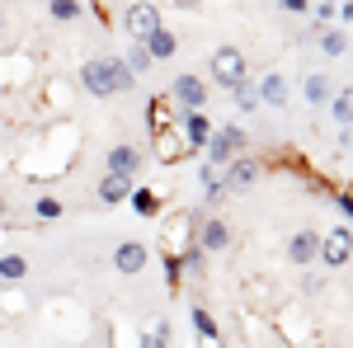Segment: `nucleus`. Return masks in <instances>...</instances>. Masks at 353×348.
<instances>
[{"label": "nucleus", "instance_id": "nucleus-1", "mask_svg": "<svg viewBox=\"0 0 353 348\" xmlns=\"http://www.w3.org/2000/svg\"><path fill=\"white\" fill-rule=\"evenodd\" d=\"M81 85H85V94L109 99V94H128L137 85V76H132V66H128L123 57H94V61L81 66Z\"/></svg>", "mask_w": 353, "mask_h": 348}, {"label": "nucleus", "instance_id": "nucleus-2", "mask_svg": "<svg viewBox=\"0 0 353 348\" xmlns=\"http://www.w3.org/2000/svg\"><path fill=\"white\" fill-rule=\"evenodd\" d=\"M245 146H250V141H245L241 127H221V132L208 136V146H203V161H208V165H231V161H236V156L245 151Z\"/></svg>", "mask_w": 353, "mask_h": 348}, {"label": "nucleus", "instance_id": "nucleus-3", "mask_svg": "<svg viewBox=\"0 0 353 348\" xmlns=\"http://www.w3.org/2000/svg\"><path fill=\"white\" fill-rule=\"evenodd\" d=\"M212 81H217L221 90H236V85L245 81V52L241 48H217V52H212Z\"/></svg>", "mask_w": 353, "mask_h": 348}, {"label": "nucleus", "instance_id": "nucleus-4", "mask_svg": "<svg viewBox=\"0 0 353 348\" xmlns=\"http://www.w3.org/2000/svg\"><path fill=\"white\" fill-rule=\"evenodd\" d=\"M123 24H128V33H132V43H146V38L161 28V10H156L151 0H137V5H128Z\"/></svg>", "mask_w": 353, "mask_h": 348}, {"label": "nucleus", "instance_id": "nucleus-5", "mask_svg": "<svg viewBox=\"0 0 353 348\" xmlns=\"http://www.w3.org/2000/svg\"><path fill=\"white\" fill-rule=\"evenodd\" d=\"M349 254H353V231L349 226H330L325 236H321V259H325V268L349 264Z\"/></svg>", "mask_w": 353, "mask_h": 348}, {"label": "nucleus", "instance_id": "nucleus-6", "mask_svg": "<svg viewBox=\"0 0 353 348\" xmlns=\"http://www.w3.org/2000/svg\"><path fill=\"white\" fill-rule=\"evenodd\" d=\"M179 127H184V141H189V151H203L208 146V136H212V123H208V113L203 108H179V118H174Z\"/></svg>", "mask_w": 353, "mask_h": 348}, {"label": "nucleus", "instance_id": "nucleus-7", "mask_svg": "<svg viewBox=\"0 0 353 348\" xmlns=\"http://www.w3.org/2000/svg\"><path fill=\"white\" fill-rule=\"evenodd\" d=\"M170 99H174L179 108H203V104H208V85L198 81V76H174Z\"/></svg>", "mask_w": 353, "mask_h": 348}, {"label": "nucleus", "instance_id": "nucleus-8", "mask_svg": "<svg viewBox=\"0 0 353 348\" xmlns=\"http://www.w3.org/2000/svg\"><path fill=\"white\" fill-rule=\"evenodd\" d=\"M113 268L128 273V278H137V273L146 268V245L141 240H123L118 249H113Z\"/></svg>", "mask_w": 353, "mask_h": 348}, {"label": "nucleus", "instance_id": "nucleus-9", "mask_svg": "<svg viewBox=\"0 0 353 348\" xmlns=\"http://www.w3.org/2000/svg\"><path fill=\"white\" fill-rule=\"evenodd\" d=\"M254 179H259V165H254V161H245V156H236L221 184H226V193H245V188H254Z\"/></svg>", "mask_w": 353, "mask_h": 348}, {"label": "nucleus", "instance_id": "nucleus-10", "mask_svg": "<svg viewBox=\"0 0 353 348\" xmlns=\"http://www.w3.org/2000/svg\"><path fill=\"white\" fill-rule=\"evenodd\" d=\"M288 259H292V264H316V259H321V236H316V231H297V236L288 240Z\"/></svg>", "mask_w": 353, "mask_h": 348}, {"label": "nucleus", "instance_id": "nucleus-11", "mask_svg": "<svg viewBox=\"0 0 353 348\" xmlns=\"http://www.w3.org/2000/svg\"><path fill=\"white\" fill-rule=\"evenodd\" d=\"M226 245H231V226H226L221 216H212V221L198 231V249H203V254H217V249H226Z\"/></svg>", "mask_w": 353, "mask_h": 348}, {"label": "nucleus", "instance_id": "nucleus-12", "mask_svg": "<svg viewBox=\"0 0 353 348\" xmlns=\"http://www.w3.org/2000/svg\"><path fill=\"white\" fill-rule=\"evenodd\" d=\"M137 170H141V151L137 146H113L109 151V174H128V179H137Z\"/></svg>", "mask_w": 353, "mask_h": 348}, {"label": "nucleus", "instance_id": "nucleus-13", "mask_svg": "<svg viewBox=\"0 0 353 348\" xmlns=\"http://www.w3.org/2000/svg\"><path fill=\"white\" fill-rule=\"evenodd\" d=\"M99 198H104V203H128V198H132V179H128V174H104V179H99Z\"/></svg>", "mask_w": 353, "mask_h": 348}, {"label": "nucleus", "instance_id": "nucleus-14", "mask_svg": "<svg viewBox=\"0 0 353 348\" xmlns=\"http://www.w3.org/2000/svg\"><path fill=\"white\" fill-rule=\"evenodd\" d=\"M174 48H179V38H174V33H170V28H156V33H151V38H146V52L156 57V61H170V57H174Z\"/></svg>", "mask_w": 353, "mask_h": 348}, {"label": "nucleus", "instance_id": "nucleus-15", "mask_svg": "<svg viewBox=\"0 0 353 348\" xmlns=\"http://www.w3.org/2000/svg\"><path fill=\"white\" fill-rule=\"evenodd\" d=\"M259 99H264V104H273V108H288V81H283V76H264Z\"/></svg>", "mask_w": 353, "mask_h": 348}, {"label": "nucleus", "instance_id": "nucleus-16", "mask_svg": "<svg viewBox=\"0 0 353 348\" xmlns=\"http://www.w3.org/2000/svg\"><path fill=\"white\" fill-rule=\"evenodd\" d=\"M24 278H28L24 254H0V283H24Z\"/></svg>", "mask_w": 353, "mask_h": 348}, {"label": "nucleus", "instance_id": "nucleus-17", "mask_svg": "<svg viewBox=\"0 0 353 348\" xmlns=\"http://www.w3.org/2000/svg\"><path fill=\"white\" fill-rule=\"evenodd\" d=\"M231 94H236V108H241V113H254V108L264 104V99H259V90H254L250 81H241L236 90H231Z\"/></svg>", "mask_w": 353, "mask_h": 348}, {"label": "nucleus", "instance_id": "nucleus-18", "mask_svg": "<svg viewBox=\"0 0 353 348\" xmlns=\"http://www.w3.org/2000/svg\"><path fill=\"white\" fill-rule=\"evenodd\" d=\"M193 329H198V334H203V339H208V344H217V339H221L217 320H212V316H208V311H203V306H193Z\"/></svg>", "mask_w": 353, "mask_h": 348}, {"label": "nucleus", "instance_id": "nucleus-19", "mask_svg": "<svg viewBox=\"0 0 353 348\" xmlns=\"http://www.w3.org/2000/svg\"><path fill=\"white\" fill-rule=\"evenodd\" d=\"M123 61H128V66H132V76H141V71H151V61H156V57L146 52V43H132V48H128V57H123Z\"/></svg>", "mask_w": 353, "mask_h": 348}, {"label": "nucleus", "instance_id": "nucleus-20", "mask_svg": "<svg viewBox=\"0 0 353 348\" xmlns=\"http://www.w3.org/2000/svg\"><path fill=\"white\" fill-rule=\"evenodd\" d=\"M321 48H325V57H339L349 48V33H344V28H325V33H321Z\"/></svg>", "mask_w": 353, "mask_h": 348}, {"label": "nucleus", "instance_id": "nucleus-21", "mask_svg": "<svg viewBox=\"0 0 353 348\" xmlns=\"http://www.w3.org/2000/svg\"><path fill=\"white\" fill-rule=\"evenodd\" d=\"M48 10H52V19H61V24H71V19H81V0H52Z\"/></svg>", "mask_w": 353, "mask_h": 348}, {"label": "nucleus", "instance_id": "nucleus-22", "mask_svg": "<svg viewBox=\"0 0 353 348\" xmlns=\"http://www.w3.org/2000/svg\"><path fill=\"white\" fill-rule=\"evenodd\" d=\"M165 283H170V287L184 283V254H165Z\"/></svg>", "mask_w": 353, "mask_h": 348}, {"label": "nucleus", "instance_id": "nucleus-23", "mask_svg": "<svg viewBox=\"0 0 353 348\" xmlns=\"http://www.w3.org/2000/svg\"><path fill=\"white\" fill-rule=\"evenodd\" d=\"M128 203H132L141 216H156V212H161V198H156V193H132Z\"/></svg>", "mask_w": 353, "mask_h": 348}, {"label": "nucleus", "instance_id": "nucleus-24", "mask_svg": "<svg viewBox=\"0 0 353 348\" xmlns=\"http://www.w3.org/2000/svg\"><path fill=\"white\" fill-rule=\"evenodd\" d=\"M33 216H38V221H57V216H61V203H57V198H38V203H33Z\"/></svg>", "mask_w": 353, "mask_h": 348}, {"label": "nucleus", "instance_id": "nucleus-25", "mask_svg": "<svg viewBox=\"0 0 353 348\" xmlns=\"http://www.w3.org/2000/svg\"><path fill=\"white\" fill-rule=\"evenodd\" d=\"M325 94H330L325 76H311V81H306V99H311V104H325Z\"/></svg>", "mask_w": 353, "mask_h": 348}, {"label": "nucleus", "instance_id": "nucleus-26", "mask_svg": "<svg viewBox=\"0 0 353 348\" xmlns=\"http://www.w3.org/2000/svg\"><path fill=\"white\" fill-rule=\"evenodd\" d=\"M141 348H170V325H156V334H146Z\"/></svg>", "mask_w": 353, "mask_h": 348}, {"label": "nucleus", "instance_id": "nucleus-27", "mask_svg": "<svg viewBox=\"0 0 353 348\" xmlns=\"http://www.w3.org/2000/svg\"><path fill=\"white\" fill-rule=\"evenodd\" d=\"M334 118H339V123H353V94H339V99H334Z\"/></svg>", "mask_w": 353, "mask_h": 348}, {"label": "nucleus", "instance_id": "nucleus-28", "mask_svg": "<svg viewBox=\"0 0 353 348\" xmlns=\"http://www.w3.org/2000/svg\"><path fill=\"white\" fill-rule=\"evenodd\" d=\"M316 19H321V24H325V19H334V5H330V0H321V5H316Z\"/></svg>", "mask_w": 353, "mask_h": 348}, {"label": "nucleus", "instance_id": "nucleus-29", "mask_svg": "<svg viewBox=\"0 0 353 348\" xmlns=\"http://www.w3.org/2000/svg\"><path fill=\"white\" fill-rule=\"evenodd\" d=\"M278 5H283V10H292V14H301V10H306V0H278Z\"/></svg>", "mask_w": 353, "mask_h": 348}, {"label": "nucleus", "instance_id": "nucleus-30", "mask_svg": "<svg viewBox=\"0 0 353 348\" xmlns=\"http://www.w3.org/2000/svg\"><path fill=\"white\" fill-rule=\"evenodd\" d=\"M339 203H344V212L353 216V193H344V198H339Z\"/></svg>", "mask_w": 353, "mask_h": 348}, {"label": "nucleus", "instance_id": "nucleus-31", "mask_svg": "<svg viewBox=\"0 0 353 348\" xmlns=\"http://www.w3.org/2000/svg\"><path fill=\"white\" fill-rule=\"evenodd\" d=\"M174 5H179V10H198V0H174Z\"/></svg>", "mask_w": 353, "mask_h": 348}, {"label": "nucleus", "instance_id": "nucleus-32", "mask_svg": "<svg viewBox=\"0 0 353 348\" xmlns=\"http://www.w3.org/2000/svg\"><path fill=\"white\" fill-rule=\"evenodd\" d=\"M0 216H5V198H0Z\"/></svg>", "mask_w": 353, "mask_h": 348}]
</instances>
